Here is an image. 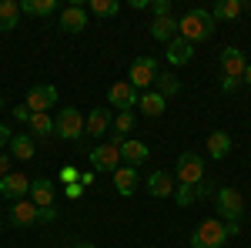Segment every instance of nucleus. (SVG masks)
I'll return each mask as SVG.
<instances>
[{"mask_svg":"<svg viewBox=\"0 0 251 248\" xmlns=\"http://www.w3.org/2000/svg\"><path fill=\"white\" fill-rule=\"evenodd\" d=\"M214 34V20L208 10H188L177 20V37H184L188 44H201Z\"/></svg>","mask_w":251,"mask_h":248,"instance_id":"nucleus-1","label":"nucleus"},{"mask_svg":"<svg viewBox=\"0 0 251 248\" xmlns=\"http://www.w3.org/2000/svg\"><path fill=\"white\" fill-rule=\"evenodd\" d=\"M121 141H124L121 134H111L104 144H97L94 151L87 154V161H91L94 171H111L114 174L117 168H121Z\"/></svg>","mask_w":251,"mask_h":248,"instance_id":"nucleus-2","label":"nucleus"},{"mask_svg":"<svg viewBox=\"0 0 251 248\" xmlns=\"http://www.w3.org/2000/svg\"><path fill=\"white\" fill-rule=\"evenodd\" d=\"M228 242V225L221 218H204L191 235V248H225Z\"/></svg>","mask_w":251,"mask_h":248,"instance_id":"nucleus-3","label":"nucleus"},{"mask_svg":"<svg viewBox=\"0 0 251 248\" xmlns=\"http://www.w3.org/2000/svg\"><path fill=\"white\" fill-rule=\"evenodd\" d=\"M214 205H218V218L221 221H241V215H245V198H241L238 188H218Z\"/></svg>","mask_w":251,"mask_h":248,"instance_id":"nucleus-4","label":"nucleus"},{"mask_svg":"<svg viewBox=\"0 0 251 248\" xmlns=\"http://www.w3.org/2000/svg\"><path fill=\"white\" fill-rule=\"evenodd\" d=\"M54 134L64 138V141H77L84 134V114L77 108H60L57 117H54Z\"/></svg>","mask_w":251,"mask_h":248,"instance_id":"nucleus-5","label":"nucleus"},{"mask_svg":"<svg viewBox=\"0 0 251 248\" xmlns=\"http://www.w3.org/2000/svg\"><path fill=\"white\" fill-rule=\"evenodd\" d=\"M157 74H161V71H157V60L144 54V57H134L131 71H127V84H131L134 91H144V87H151V84H154Z\"/></svg>","mask_w":251,"mask_h":248,"instance_id":"nucleus-6","label":"nucleus"},{"mask_svg":"<svg viewBox=\"0 0 251 248\" xmlns=\"http://www.w3.org/2000/svg\"><path fill=\"white\" fill-rule=\"evenodd\" d=\"M177 181L181 185H201L204 181V161H201V154H194V151H184L181 158H177Z\"/></svg>","mask_w":251,"mask_h":248,"instance_id":"nucleus-7","label":"nucleus"},{"mask_svg":"<svg viewBox=\"0 0 251 248\" xmlns=\"http://www.w3.org/2000/svg\"><path fill=\"white\" fill-rule=\"evenodd\" d=\"M57 87L54 84H34L30 91H27V111L30 114H47L54 104H57Z\"/></svg>","mask_w":251,"mask_h":248,"instance_id":"nucleus-8","label":"nucleus"},{"mask_svg":"<svg viewBox=\"0 0 251 248\" xmlns=\"http://www.w3.org/2000/svg\"><path fill=\"white\" fill-rule=\"evenodd\" d=\"M30 194V178L20 171H10L7 178H0V198L7 201H24Z\"/></svg>","mask_w":251,"mask_h":248,"instance_id":"nucleus-9","label":"nucleus"},{"mask_svg":"<svg viewBox=\"0 0 251 248\" xmlns=\"http://www.w3.org/2000/svg\"><path fill=\"white\" fill-rule=\"evenodd\" d=\"M137 97H141V91H134L127 81H117V84H111V91H107V101H111V108H117V111H134Z\"/></svg>","mask_w":251,"mask_h":248,"instance_id":"nucleus-10","label":"nucleus"},{"mask_svg":"<svg viewBox=\"0 0 251 248\" xmlns=\"http://www.w3.org/2000/svg\"><path fill=\"white\" fill-rule=\"evenodd\" d=\"M60 30L64 34H84L87 30V10L80 3H71V7H60Z\"/></svg>","mask_w":251,"mask_h":248,"instance_id":"nucleus-11","label":"nucleus"},{"mask_svg":"<svg viewBox=\"0 0 251 248\" xmlns=\"http://www.w3.org/2000/svg\"><path fill=\"white\" fill-rule=\"evenodd\" d=\"M111 124H114L111 108H94L91 114L84 117V134H91V138H104V134L111 131Z\"/></svg>","mask_w":251,"mask_h":248,"instance_id":"nucleus-12","label":"nucleus"},{"mask_svg":"<svg viewBox=\"0 0 251 248\" xmlns=\"http://www.w3.org/2000/svg\"><path fill=\"white\" fill-rule=\"evenodd\" d=\"M245 67H248V60H245V54H241L238 47H225V51H221V74L225 77L241 81V77H245Z\"/></svg>","mask_w":251,"mask_h":248,"instance_id":"nucleus-13","label":"nucleus"},{"mask_svg":"<svg viewBox=\"0 0 251 248\" xmlns=\"http://www.w3.org/2000/svg\"><path fill=\"white\" fill-rule=\"evenodd\" d=\"M148 154H151V148H148L144 141H137V138H124V141H121V161H124V165H131V168L144 165V161H148Z\"/></svg>","mask_w":251,"mask_h":248,"instance_id":"nucleus-14","label":"nucleus"},{"mask_svg":"<svg viewBox=\"0 0 251 248\" xmlns=\"http://www.w3.org/2000/svg\"><path fill=\"white\" fill-rule=\"evenodd\" d=\"M10 225H14V228H30V225H37V205H34L30 198L14 201V208H10Z\"/></svg>","mask_w":251,"mask_h":248,"instance_id":"nucleus-15","label":"nucleus"},{"mask_svg":"<svg viewBox=\"0 0 251 248\" xmlns=\"http://www.w3.org/2000/svg\"><path fill=\"white\" fill-rule=\"evenodd\" d=\"M27 198H30L37 208H50V205H54V181H50V178H34Z\"/></svg>","mask_w":251,"mask_h":248,"instance_id":"nucleus-16","label":"nucleus"},{"mask_svg":"<svg viewBox=\"0 0 251 248\" xmlns=\"http://www.w3.org/2000/svg\"><path fill=\"white\" fill-rule=\"evenodd\" d=\"M114 188L121 198H131L137 188V168H131V165H121L114 171Z\"/></svg>","mask_w":251,"mask_h":248,"instance_id":"nucleus-17","label":"nucleus"},{"mask_svg":"<svg viewBox=\"0 0 251 248\" xmlns=\"http://www.w3.org/2000/svg\"><path fill=\"white\" fill-rule=\"evenodd\" d=\"M148 191H151V198H171L174 194L171 171H154L151 178H148Z\"/></svg>","mask_w":251,"mask_h":248,"instance_id":"nucleus-18","label":"nucleus"},{"mask_svg":"<svg viewBox=\"0 0 251 248\" xmlns=\"http://www.w3.org/2000/svg\"><path fill=\"white\" fill-rule=\"evenodd\" d=\"M137 108H141V114H144V117H161V114H164V108H168V101L157 94V91H144V94L137 97Z\"/></svg>","mask_w":251,"mask_h":248,"instance_id":"nucleus-19","label":"nucleus"},{"mask_svg":"<svg viewBox=\"0 0 251 248\" xmlns=\"http://www.w3.org/2000/svg\"><path fill=\"white\" fill-rule=\"evenodd\" d=\"M34 151H37V144H34L30 134H14V138H10V154H14V161H30Z\"/></svg>","mask_w":251,"mask_h":248,"instance_id":"nucleus-20","label":"nucleus"},{"mask_svg":"<svg viewBox=\"0 0 251 248\" xmlns=\"http://www.w3.org/2000/svg\"><path fill=\"white\" fill-rule=\"evenodd\" d=\"M151 37L161 40V44H171V40L177 37V20L174 17H154V24H151Z\"/></svg>","mask_w":251,"mask_h":248,"instance_id":"nucleus-21","label":"nucleus"},{"mask_svg":"<svg viewBox=\"0 0 251 248\" xmlns=\"http://www.w3.org/2000/svg\"><path fill=\"white\" fill-rule=\"evenodd\" d=\"M20 24V3L17 0H0V34L14 30Z\"/></svg>","mask_w":251,"mask_h":248,"instance_id":"nucleus-22","label":"nucleus"},{"mask_svg":"<svg viewBox=\"0 0 251 248\" xmlns=\"http://www.w3.org/2000/svg\"><path fill=\"white\" fill-rule=\"evenodd\" d=\"M57 7V0H20V14H27V17H50Z\"/></svg>","mask_w":251,"mask_h":248,"instance_id":"nucleus-23","label":"nucleus"},{"mask_svg":"<svg viewBox=\"0 0 251 248\" xmlns=\"http://www.w3.org/2000/svg\"><path fill=\"white\" fill-rule=\"evenodd\" d=\"M191 57H194V44H188L184 37H174L168 44V60L171 64H188Z\"/></svg>","mask_w":251,"mask_h":248,"instance_id":"nucleus-24","label":"nucleus"},{"mask_svg":"<svg viewBox=\"0 0 251 248\" xmlns=\"http://www.w3.org/2000/svg\"><path fill=\"white\" fill-rule=\"evenodd\" d=\"M231 151V134L228 131H214V134H208V154H211L214 161H221L225 154Z\"/></svg>","mask_w":251,"mask_h":248,"instance_id":"nucleus-25","label":"nucleus"},{"mask_svg":"<svg viewBox=\"0 0 251 248\" xmlns=\"http://www.w3.org/2000/svg\"><path fill=\"white\" fill-rule=\"evenodd\" d=\"M154 91L164 97V101H168V97L181 94V81H177L174 74H168V71H164V74H157V77H154Z\"/></svg>","mask_w":251,"mask_h":248,"instance_id":"nucleus-26","label":"nucleus"},{"mask_svg":"<svg viewBox=\"0 0 251 248\" xmlns=\"http://www.w3.org/2000/svg\"><path fill=\"white\" fill-rule=\"evenodd\" d=\"M211 20H234L241 14V0H221V3H214V10H208Z\"/></svg>","mask_w":251,"mask_h":248,"instance_id":"nucleus-27","label":"nucleus"},{"mask_svg":"<svg viewBox=\"0 0 251 248\" xmlns=\"http://www.w3.org/2000/svg\"><path fill=\"white\" fill-rule=\"evenodd\" d=\"M30 131L37 134V138H47V134H54V117L50 114H30Z\"/></svg>","mask_w":251,"mask_h":248,"instance_id":"nucleus-28","label":"nucleus"},{"mask_svg":"<svg viewBox=\"0 0 251 248\" xmlns=\"http://www.w3.org/2000/svg\"><path fill=\"white\" fill-rule=\"evenodd\" d=\"M111 128H114V134H121V138L131 134V131H134V111H117Z\"/></svg>","mask_w":251,"mask_h":248,"instance_id":"nucleus-29","label":"nucleus"},{"mask_svg":"<svg viewBox=\"0 0 251 248\" xmlns=\"http://www.w3.org/2000/svg\"><path fill=\"white\" fill-rule=\"evenodd\" d=\"M117 10H121L117 0H91V14H97V17H114Z\"/></svg>","mask_w":251,"mask_h":248,"instance_id":"nucleus-30","label":"nucleus"},{"mask_svg":"<svg viewBox=\"0 0 251 248\" xmlns=\"http://www.w3.org/2000/svg\"><path fill=\"white\" fill-rule=\"evenodd\" d=\"M174 201H177L181 208H188V205L198 201V191H194L191 185H177V188H174Z\"/></svg>","mask_w":251,"mask_h":248,"instance_id":"nucleus-31","label":"nucleus"},{"mask_svg":"<svg viewBox=\"0 0 251 248\" xmlns=\"http://www.w3.org/2000/svg\"><path fill=\"white\" fill-rule=\"evenodd\" d=\"M154 17H171V0H151Z\"/></svg>","mask_w":251,"mask_h":248,"instance_id":"nucleus-32","label":"nucleus"},{"mask_svg":"<svg viewBox=\"0 0 251 248\" xmlns=\"http://www.w3.org/2000/svg\"><path fill=\"white\" fill-rule=\"evenodd\" d=\"M37 221H44V225L57 221V208H54V205H50V208H37Z\"/></svg>","mask_w":251,"mask_h":248,"instance_id":"nucleus-33","label":"nucleus"},{"mask_svg":"<svg viewBox=\"0 0 251 248\" xmlns=\"http://www.w3.org/2000/svg\"><path fill=\"white\" fill-rule=\"evenodd\" d=\"M77 178H80V174H77V168H74V165H67V168H60V181H64V185H74Z\"/></svg>","mask_w":251,"mask_h":248,"instance_id":"nucleus-34","label":"nucleus"},{"mask_svg":"<svg viewBox=\"0 0 251 248\" xmlns=\"http://www.w3.org/2000/svg\"><path fill=\"white\" fill-rule=\"evenodd\" d=\"M194 191H198V198H208V194H214V185L211 181H201V185H194Z\"/></svg>","mask_w":251,"mask_h":248,"instance_id":"nucleus-35","label":"nucleus"},{"mask_svg":"<svg viewBox=\"0 0 251 248\" xmlns=\"http://www.w3.org/2000/svg\"><path fill=\"white\" fill-rule=\"evenodd\" d=\"M64 188H67V198H71V201H77L80 194H84V188H80V181H74V185H64Z\"/></svg>","mask_w":251,"mask_h":248,"instance_id":"nucleus-36","label":"nucleus"},{"mask_svg":"<svg viewBox=\"0 0 251 248\" xmlns=\"http://www.w3.org/2000/svg\"><path fill=\"white\" fill-rule=\"evenodd\" d=\"M221 91H225V94L238 91V81H234V77H225V74H221Z\"/></svg>","mask_w":251,"mask_h":248,"instance_id":"nucleus-37","label":"nucleus"},{"mask_svg":"<svg viewBox=\"0 0 251 248\" xmlns=\"http://www.w3.org/2000/svg\"><path fill=\"white\" fill-rule=\"evenodd\" d=\"M14 117L27 124V121H30V111H27V104H20V108H14Z\"/></svg>","mask_w":251,"mask_h":248,"instance_id":"nucleus-38","label":"nucleus"},{"mask_svg":"<svg viewBox=\"0 0 251 248\" xmlns=\"http://www.w3.org/2000/svg\"><path fill=\"white\" fill-rule=\"evenodd\" d=\"M7 174H10V158L0 151V178H7Z\"/></svg>","mask_w":251,"mask_h":248,"instance_id":"nucleus-39","label":"nucleus"},{"mask_svg":"<svg viewBox=\"0 0 251 248\" xmlns=\"http://www.w3.org/2000/svg\"><path fill=\"white\" fill-rule=\"evenodd\" d=\"M10 138H14V131H10L7 124H0V148H3V144H10Z\"/></svg>","mask_w":251,"mask_h":248,"instance_id":"nucleus-40","label":"nucleus"},{"mask_svg":"<svg viewBox=\"0 0 251 248\" xmlns=\"http://www.w3.org/2000/svg\"><path fill=\"white\" fill-rule=\"evenodd\" d=\"M241 81H245V84H248V87H251V64H248V67H245V77H241Z\"/></svg>","mask_w":251,"mask_h":248,"instance_id":"nucleus-41","label":"nucleus"},{"mask_svg":"<svg viewBox=\"0 0 251 248\" xmlns=\"http://www.w3.org/2000/svg\"><path fill=\"white\" fill-rule=\"evenodd\" d=\"M74 248H97V245H91V242H80V245H74Z\"/></svg>","mask_w":251,"mask_h":248,"instance_id":"nucleus-42","label":"nucleus"},{"mask_svg":"<svg viewBox=\"0 0 251 248\" xmlns=\"http://www.w3.org/2000/svg\"><path fill=\"white\" fill-rule=\"evenodd\" d=\"M0 231H3V218H0Z\"/></svg>","mask_w":251,"mask_h":248,"instance_id":"nucleus-43","label":"nucleus"},{"mask_svg":"<svg viewBox=\"0 0 251 248\" xmlns=\"http://www.w3.org/2000/svg\"><path fill=\"white\" fill-rule=\"evenodd\" d=\"M0 108H3V97H0Z\"/></svg>","mask_w":251,"mask_h":248,"instance_id":"nucleus-44","label":"nucleus"}]
</instances>
